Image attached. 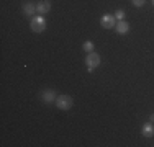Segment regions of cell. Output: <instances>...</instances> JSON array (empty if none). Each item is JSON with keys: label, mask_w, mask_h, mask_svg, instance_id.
I'll return each mask as SVG.
<instances>
[{"label": "cell", "mask_w": 154, "mask_h": 147, "mask_svg": "<svg viewBox=\"0 0 154 147\" xmlns=\"http://www.w3.org/2000/svg\"><path fill=\"white\" fill-rule=\"evenodd\" d=\"M85 64H87V70L89 72H94L95 67H98L100 65V56H98L97 52H89L85 57Z\"/></svg>", "instance_id": "1"}, {"label": "cell", "mask_w": 154, "mask_h": 147, "mask_svg": "<svg viewBox=\"0 0 154 147\" xmlns=\"http://www.w3.org/2000/svg\"><path fill=\"white\" fill-rule=\"evenodd\" d=\"M72 105H74V100H72V97H69V95H59V97L56 98V106L59 110H71Z\"/></svg>", "instance_id": "2"}, {"label": "cell", "mask_w": 154, "mask_h": 147, "mask_svg": "<svg viewBox=\"0 0 154 147\" xmlns=\"http://www.w3.org/2000/svg\"><path fill=\"white\" fill-rule=\"evenodd\" d=\"M30 26H31V31L41 33V31H45V28H46V20L41 16V15H38V16H33Z\"/></svg>", "instance_id": "3"}, {"label": "cell", "mask_w": 154, "mask_h": 147, "mask_svg": "<svg viewBox=\"0 0 154 147\" xmlns=\"http://www.w3.org/2000/svg\"><path fill=\"white\" fill-rule=\"evenodd\" d=\"M100 25L103 26L105 29H110V28H115L116 25V18L113 16V15H103L100 20Z\"/></svg>", "instance_id": "4"}, {"label": "cell", "mask_w": 154, "mask_h": 147, "mask_svg": "<svg viewBox=\"0 0 154 147\" xmlns=\"http://www.w3.org/2000/svg\"><path fill=\"white\" fill-rule=\"evenodd\" d=\"M49 10H51V2L49 0H41V2L36 3V12L38 13L45 15V13H49Z\"/></svg>", "instance_id": "5"}, {"label": "cell", "mask_w": 154, "mask_h": 147, "mask_svg": "<svg viewBox=\"0 0 154 147\" xmlns=\"http://www.w3.org/2000/svg\"><path fill=\"white\" fill-rule=\"evenodd\" d=\"M41 98L45 103H53V101H56L57 97L54 90H45V92H41Z\"/></svg>", "instance_id": "6"}, {"label": "cell", "mask_w": 154, "mask_h": 147, "mask_svg": "<svg viewBox=\"0 0 154 147\" xmlns=\"http://www.w3.org/2000/svg\"><path fill=\"white\" fill-rule=\"evenodd\" d=\"M115 29H116V33H118V34H126V33L130 31V25H128L125 20H120V21H116Z\"/></svg>", "instance_id": "7"}, {"label": "cell", "mask_w": 154, "mask_h": 147, "mask_svg": "<svg viewBox=\"0 0 154 147\" xmlns=\"http://www.w3.org/2000/svg\"><path fill=\"white\" fill-rule=\"evenodd\" d=\"M23 13L28 15V16H35V13H38V12H36V3L26 2V3L23 5Z\"/></svg>", "instance_id": "8"}, {"label": "cell", "mask_w": 154, "mask_h": 147, "mask_svg": "<svg viewBox=\"0 0 154 147\" xmlns=\"http://www.w3.org/2000/svg\"><path fill=\"white\" fill-rule=\"evenodd\" d=\"M141 132H143V136H144V137H152V136H154V126H152V123L143 124Z\"/></svg>", "instance_id": "9"}, {"label": "cell", "mask_w": 154, "mask_h": 147, "mask_svg": "<svg viewBox=\"0 0 154 147\" xmlns=\"http://www.w3.org/2000/svg\"><path fill=\"white\" fill-rule=\"evenodd\" d=\"M82 47H84V51H85V52H92V51H94V43L92 41H85Z\"/></svg>", "instance_id": "10"}, {"label": "cell", "mask_w": 154, "mask_h": 147, "mask_svg": "<svg viewBox=\"0 0 154 147\" xmlns=\"http://www.w3.org/2000/svg\"><path fill=\"white\" fill-rule=\"evenodd\" d=\"M115 18H116V20H125V12H123V10H116V13H115Z\"/></svg>", "instance_id": "11"}, {"label": "cell", "mask_w": 154, "mask_h": 147, "mask_svg": "<svg viewBox=\"0 0 154 147\" xmlns=\"http://www.w3.org/2000/svg\"><path fill=\"white\" fill-rule=\"evenodd\" d=\"M144 2H146V0H133V5L134 7H143V5H144Z\"/></svg>", "instance_id": "12"}, {"label": "cell", "mask_w": 154, "mask_h": 147, "mask_svg": "<svg viewBox=\"0 0 154 147\" xmlns=\"http://www.w3.org/2000/svg\"><path fill=\"white\" fill-rule=\"evenodd\" d=\"M149 119H151V123H154V113H152L151 116H149Z\"/></svg>", "instance_id": "13"}, {"label": "cell", "mask_w": 154, "mask_h": 147, "mask_svg": "<svg viewBox=\"0 0 154 147\" xmlns=\"http://www.w3.org/2000/svg\"><path fill=\"white\" fill-rule=\"evenodd\" d=\"M152 5H154V0H152Z\"/></svg>", "instance_id": "14"}]
</instances>
